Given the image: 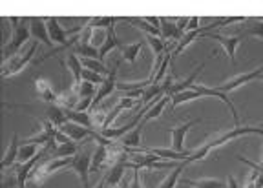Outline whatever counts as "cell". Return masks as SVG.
<instances>
[{
	"instance_id": "obj_1",
	"label": "cell",
	"mask_w": 263,
	"mask_h": 188,
	"mask_svg": "<svg viewBox=\"0 0 263 188\" xmlns=\"http://www.w3.org/2000/svg\"><path fill=\"white\" fill-rule=\"evenodd\" d=\"M251 134L261 135V137H263V128H259V126L258 128H256V126H236L234 130L225 131V134H221V135H218V137L210 139L209 143L201 144L197 150L190 152V156L186 157V159H183V164L186 166V164H190V163H196V161L205 159V157L209 156L214 148L221 146V144L229 143V141H232V139H238V137H241V135H251Z\"/></svg>"
},
{
	"instance_id": "obj_2",
	"label": "cell",
	"mask_w": 263,
	"mask_h": 188,
	"mask_svg": "<svg viewBox=\"0 0 263 188\" xmlns=\"http://www.w3.org/2000/svg\"><path fill=\"white\" fill-rule=\"evenodd\" d=\"M11 22V39L4 42V48H2V57H4V62L13 59L16 53H21L22 51V46L29 41V28L26 26V21L24 18H16V16H9L8 18Z\"/></svg>"
},
{
	"instance_id": "obj_3",
	"label": "cell",
	"mask_w": 263,
	"mask_h": 188,
	"mask_svg": "<svg viewBox=\"0 0 263 188\" xmlns=\"http://www.w3.org/2000/svg\"><path fill=\"white\" fill-rule=\"evenodd\" d=\"M37 46H39V42L33 41L31 44L26 46V48L22 49L21 53H16L13 59L6 61L4 64H2V77L8 79V77H11V75L21 73V71L24 70L26 66H28L29 62H31L33 55H35V51H37Z\"/></svg>"
},
{
	"instance_id": "obj_4",
	"label": "cell",
	"mask_w": 263,
	"mask_h": 188,
	"mask_svg": "<svg viewBox=\"0 0 263 188\" xmlns=\"http://www.w3.org/2000/svg\"><path fill=\"white\" fill-rule=\"evenodd\" d=\"M261 75H263V64L259 66V68H256V70H252V71L236 75V77H232L230 81L223 82V84H219V86H214V88H218V90L223 91V93H229V91H234V90H238V88L249 84V82L256 81V79H259Z\"/></svg>"
},
{
	"instance_id": "obj_5",
	"label": "cell",
	"mask_w": 263,
	"mask_h": 188,
	"mask_svg": "<svg viewBox=\"0 0 263 188\" xmlns=\"http://www.w3.org/2000/svg\"><path fill=\"white\" fill-rule=\"evenodd\" d=\"M203 37L212 39V41L219 42V44L225 48L229 62L230 64H234L236 62V51H238V46H239V42H241L243 35H230V37H223V35H218V33H203Z\"/></svg>"
},
{
	"instance_id": "obj_6",
	"label": "cell",
	"mask_w": 263,
	"mask_h": 188,
	"mask_svg": "<svg viewBox=\"0 0 263 188\" xmlns=\"http://www.w3.org/2000/svg\"><path fill=\"white\" fill-rule=\"evenodd\" d=\"M199 123H201V117L194 119V121H186V123L179 124V126H176V128H170V135H172V150L179 152V154H185L186 134H189L190 128H194Z\"/></svg>"
},
{
	"instance_id": "obj_7",
	"label": "cell",
	"mask_w": 263,
	"mask_h": 188,
	"mask_svg": "<svg viewBox=\"0 0 263 188\" xmlns=\"http://www.w3.org/2000/svg\"><path fill=\"white\" fill-rule=\"evenodd\" d=\"M70 168H73L75 174H79L82 188H88V174H91V156H88V152H79L73 157V163H71Z\"/></svg>"
},
{
	"instance_id": "obj_8",
	"label": "cell",
	"mask_w": 263,
	"mask_h": 188,
	"mask_svg": "<svg viewBox=\"0 0 263 188\" xmlns=\"http://www.w3.org/2000/svg\"><path fill=\"white\" fill-rule=\"evenodd\" d=\"M119 64H121V62H117V64L114 66V70L110 71V75H108V77L104 79L103 84L99 86L97 95H95V99H93V108L99 106V104L103 102V99H106L108 95H111L115 90H117V81H115V77H117V70H119Z\"/></svg>"
},
{
	"instance_id": "obj_9",
	"label": "cell",
	"mask_w": 263,
	"mask_h": 188,
	"mask_svg": "<svg viewBox=\"0 0 263 188\" xmlns=\"http://www.w3.org/2000/svg\"><path fill=\"white\" fill-rule=\"evenodd\" d=\"M29 31H31V37L37 42H42V44L49 46V48L53 46L44 18H41V16H31V18H29Z\"/></svg>"
},
{
	"instance_id": "obj_10",
	"label": "cell",
	"mask_w": 263,
	"mask_h": 188,
	"mask_svg": "<svg viewBox=\"0 0 263 188\" xmlns=\"http://www.w3.org/2000/svg\"><path fill=\"white\" fill-rule=\"evenodd\" d=\"M33 84H35V93H37L39 99H42V101L48 102V104H57L59 93L53 90L51 82L46 81V79H42V77H37Z\"/></svg>"
},
{
	"instance_id": "obj_11",
	"label": "cell",
	"mask_w": 263,
	"mask_h": 188,
	"mask_svg": "<svg viewBox=\"0 0 263 188\" xmlns=\"http://www.w3.org/2000/svg\"><path fill=\"white\" fill-rule=\"evenodd\" d=\"M137 104H139V101H136V99H130V97L119 99V102H117V104H115V106L106 114V119H104V123H103V126H101V130H106V128H110V124L114 123L115 119L119 117L121 111L132 110V108L137 106Z\"/></svg>"
},
{
	"instance_id": "obj_12",
	"label": "cell",
	"mask_w": 263,
	"mask_h": 188,
	"mask_svg": "<svg viewBox=\"0 0 263 188\" xmlns=\"http://www.w3.org/2000/svg\"><path fill=\"white\" fill-rule=\"evenodd\" d=\"M59 130L64 131V134L68 135L71 141H75V143H79V141H82V139H86L88 135H90V137H93V135L97 134L95 130L84 128V126H81V124H77V123H71V121H68V123H64L62 126H59Z\"/></svg>"
},
{
	"instance_id": "obj_13",
	"label": "cell",
	"mask_w": 263,
	"mask_h": 188,
	"mask_svg": "<svg viewBox=\"0 0 263 188\" xmlns=\"http://www.w3.org/2000/svg\"><path fill=\"white\" fill-rule=\"evenodd\" d=\"M18 150H21V146H18V137L13 135L11 141H9V144H8V150H6V154H4V159H2V163H0V168H2L4 172L9 166H15L16 159H18Z\"/></svg>"
},
{
	"instance_id": "obj_14",
	"label": "cell",
	"mask_w": 263,
	"mask_h": 188,
	"mask_svg": "<svg viewBox=\"0 0 263 188\" xmlns=\"http://www.w3.org/2000/svg\"><path fill=\"white\" fill-rule=\"evenodd\" d=\"M66 68L71 71V75H73V88L77 90V88L81 86L82 71H84V68H82V64H81V57H77L75 53H70L68 57H66Z\"/></svg>"
},
{
	"instance_id": "obj_15",
	"label": "cell",
	"mask_w": 263,
	"mask_h": 188,
	"mask_svg": "<svg viewBox=\"0 0 263 188\" xmlns=\"http://www.w3.org/2000/svg\"><path fill=\"white\" fill-rule=\"evenodd\" d=\"M123 42H121V39L117 37V33H115V26L111 24L110 28H106V41H104L103 48L99 49V53H101V59L106 57L108 53H110L111 49L115 48H123Z\"/></svg>"
},
{
	"instance_id": "obj_16",
	"label": "cell",
	"mask_w": 263,
	"mask_h": 188,
	"mask_svg": "<svg viewBox=\"0 0 263 188\" xmlns=\"http://www.w3.org/2000/svg\"><path fill=\"white\" fill-rule=\"evenodd\" d=\"M205 68V64H199L196 68V70L192 71V75L190 77H186L185 81H179V82H176L172 88L168 90V93L166 95H170V97H174L176 93H181V91H186V90H192V86H194V81L197 79V75H199V71Z\"/></svg>"
},
{
	"instance_id": "obj_17",
	"label": "cell",
	"mask_w": 263,
	"mask_h": 188,
	"mask_svg": "<svg viewBox=\"0 0 263 188\" xmlns=\"http://www.w3.org/2000/svg\"><path fill=\"white\" fill-rule=\"evenodd\" d=\"M108 166V146L104 144H97L93 156H91V168L90 172H99L101 168Z\"/></svg>"
},
{
	"instance_id": "obj_18",
	"label": "cell",
	"mask_w": 263,
	"mask_h": 188,
	"mask_svg": "<svg viewBox=\"0 0 263 188\" xmlns=\"http://www.w3.org/2000/svg\"><path fill=\"white\" fill-rule=\"evenodd\" d=\"M64 114H66V119H68V121H71V123H77V124H81V126L93 130V119H91L90 111L66 110V108H64Z\"/></svg>"
},
{
	"instance_id": "obj_19",
	"label": "cell",
	"mask_w": 263,
	"mask_h": 188,
	"mask_svg": "<svg viewBox=\"0 0 263 188\" xmlns=\"http://www.w3.org/2000/svg\"><path fill=\"white\" fill-rule=\"evenodd\" d=\"M161 37L164 41H168V39H176L177 42L183 39V33L177 29L176 21H170V18H161Z\"/></svg>"
},
{
	"instance_id": "obj_20",
	"label": "cell",
	"mask_w": 263,
	"mask_h": 188,
	"mask_svg": "<svg viewBox=\"0 0 263 188\" xmlns=\"http://www.w3.org/2000/svg\"><path fill=\"white\" fill-rule=\"evenodd\" d=\"M143 123L137 124V128H134L132 131H128L126 135H124L123 139H119V143L123 144V146L130 148V150H136V148L141 146V134H143Z\"/></svg>"
},
{
	"instance_id": "obj_21",
	"label": "cell",
	"mask_w": 263,
	"mask_h": 188,
	"mask_svg": "<svg viewBox=\"0 0 263 188\" xmlns=\"http://www.w3.org/2000/svg\"><path fill=\"white\" fill-rule=\"evenodd\" d=\"M197 37H203V28L196 29V31H186L185 35H183V39H181V41L177 42V46H176V49H174L172 57H177V55L183 53V51H185V49L189 48V46L192 44V42H196Z\"/></svg>"
},
{
	"instance_id": "obj_22",
	"label": "cell",
	"mask_w": 263,
	"mask_h": 188,
	"mask_svg": "<svg viewBox=\"0 0 263 188\" xmlns=\"http://www.w3.org/2000/svg\"><path fill=\"white\" fill-rule=\"evenodd\" d=\"M77 101H81V99H79L77 90H75V88H71V90H66V91H62V93H59L57 104L61 108H66V110H75V108H77V104H79Z\"/></svg>"
},
{
	"instance_id": "obj_23",
	"label": "cell",
	"mask_w": 263,
	"mask_h": 188,
	"mask_svg": "<svg viewBox=\"0 0 263 188\" xmlns=\"http://www.w3.org/2000/svg\"><path fill=\"white\" fill-rule=\"evenodd\" d=\"M168 101H172V97H170V95H163V97L157 99L156 104H154V106L150 108V110H148L146 114H144V117H143V121H141V123L146 124L148 121H154V119L159 117L161 111L164 110V106H166V102H168Z\"/></svg>"
},
{
	"instance_id": "obj_24",
	"label": "cell",
	"mask_w": 263,
	"mask_h": 188,
	"mask_svg": "<svg viewBox=\"0 0 263 188\" xmlns=\"http://www.w3.org/2000/svg\"><path fill=\"white\" fill-rule=\"evenodd\" d=\"M245 21L247 18H243V16H221V18H216L212 24L205 26V28H203V33H212L214 29H221L230 24H238V22H245Z\"/></svg>"
},
{
	"instance_id": "obj_25",
	"label": "cell",
	"mask_w": 263,
	"mask_h": 188,
	"mask_svg": "<svg viewBox=\"0 0 263 188\" xmlns=\"http://www.w3.org/2000/svg\"><path fill=\"white\" fill-rule=\"evenodd\" d=\"M141 49H143V42H136V44H126L121 48V57L124 62H130L132 66L136 64L137 57H139Z\"/></svg>"
},
{
	"instance_id": "obj_26",
	"label": "cell",
	"mask_w": 263,
	"mask_h": 188,
	"mask_svg": "<svg viewBox=\"0 0 263 188\" xmlns=\"http://www.w3.org/2000/svg\"><path fill=\"white\" fill-rule=\"evenodd\" d=\"M46 115L55 126H62L64 123H68V119H66V114H64V108H61L59 104H48L46 108Z\"/></svg>"
},
{
	"instance_id": "obj_27",
	"label": "cell",
	"mask_w": 263,
	"mask_h": 188,
	"mask_svg": "<svg viewBox=\"0 0 263 188\" xmlns=\"http://www.w3.org/2000/svg\"><path fill=\"white\" fill-rule=\"evenodd\" d=\"M77 154H79L77 144H75V141H71V143H66V144H57V148H55L53 154H51V159H64V157H75Z\"/></svg>"
},
{
	"instance_id": "obj_28",
	"label": "cell",
	"mask_w": 263,
	"mask_h": 188,
	"mask_svg": "<svg viewBox=\"0 0 263 188\" xmlns=\"http://www.w3.org/2000/svg\"><path fill=\"white\" fill-rule=\"evenodd\" d=\"M181 184L190 188H227L219 179H183Z\"/></svg>"
},
{
	"instance_id": "obj_29",
	"label": "cell",
	"mask_w": 263,
	"mask_h": 188,
	"mask_svg": "<svg viewBox=\"0 0 263 188\" xmlns=\"http://www.w3.org/2000/svg\"><path fill=\"white\" fill-rule=\"evenodd\" d=\"M71 53H75L81 59H99V61H101L99 49L90 44H81V42H77V44L73 46V51H71Z\"/></svg>"
},
{
	"instance_id": "obj_30",
	"label": "cell",
	"mask_w": 263,
	"mask_h": 188,
	"mask_svg": "<svg viewBox=\"0 0 263 188\" xmlns=\"http://www.w3.org/2000/svg\"><path fill=\"white\" fill-rule=\"evenodd\" d=\"M183 170H185V164H183V161H181V163H177V166H174L172 172L161 181L159 188H176L177 181H179V174L183 172Z\"/></svg>"
},
{
	"instance_id": "obj_31",
	"label": "cell",
	"mask_w": 263,
	"mask_h": 188,
	"mask_svg": "<svg viewBox=\"0 0 263 188\" xmlns=\"http://www.w3.org/2000/svg\"><path fill=\"white\" fill-rule=\"evenodd\" d=\"M243 37H259L263 39V18H252L247 24L245 31L241 33Z\"/></svg>"
},
{
	"instance_id": "obj_32",
	"label": "cell",
	"mask_w": 263,
	"mask_h": 188,
	"mask_svg": "<svg viewBox=\"0 0 263 188\" xmlns=\"http://www.w3.org/2000/svg\"><path fill=\"white\" fill-rule=\"evenodd\" d=\"M201 91L197 90H186V91H181V93H176L172 97V104L174 108L179 106V104H183V102H189V101H196V99H201Z\"/></svg>"
},
{
	"instance_id": "obj_33",
	"label": "cell",
	"mask_w": 263,
	"mask_h": 188,
	"mask_svg": "<svg viewBox=\"0 0 263 188\" xmlns=\"http://www.w3.org/2000/svg\"><path fill=\"white\" fill-rule=\"evenodd\" d=\"M126 22H130V24H134L136 28H139L141 31H144L146 35H156V37H161V31L159 29H156L154 26H150L146 22V18H124Z\"/></svg>"
},
{
	"instance_id": "obj_34",
	"label": "cell",
	"mask_w": 263,
	"mask_h": 188,
	"mask_svg": "<svg viewBox=\"0 0 263 188\" xmlns=\"http://www.w3.org/2000/svg\"><path fill=\"white\" fill-rule=\"evenodd\" d=\"M35 156H37V146H35V144H22L21 150H18V159H16V164L28 163V161H31Z\"/></svg>"
},
{
	"instance_id": "obj_35",
	"label": "cell",
	"mask_w": 263,
	"mask_h": 188,
	"mask_svg": "<svg viewBox=\"0 0 263 188\" xmlns=\"http://www.w3.org/2000/svg\"><path fill=\"white\" fill-rule=\"evenodd\" d=\"M146 42H148V46L152 48V51H154V55L156 57H159V55H164L166 51V44H164V39L163 37H156V35H146Z\"/></svg>"
},
{
	"instance_id": "obj_36",
	"label": "cell",
	"mask_w": 263,
	"mask_h": 188,
	"mask_svg": "<svg viewBox=\"0 0 263 188\" xmlns=\"http://www.w3.org/2000/svg\"><path fill=\"white\" fill-rule=\"evenodd\" d=\"M97 90H99V86H95V84H91V82L82 81L81 86L77 88L79 99H95V95H97Z\"/></svg>"
},
{
	"instance_id": "obj_37",
	"label": "cell",
	"mask_w": 263,
	"mask_h": 188,
	"mask_svg": "<svg viewBox=\"0 0 263 188\" xmlns=\"http://www.w3.org/2000/svg\"><path fill=\"white\" fill-rule=\"evenodd\" d=\"M170 61H172V53H170V51H166V55H164L163 64H161L159 71H157V75H156V79H154V81H152V84H161V79H163L164 75H166V70H168Z\"/></svg>"
},
{
	"instance_id": "obj_38",
	"label": "cell",
	"mask_w": 263,
	"mask_h": 188,
	"mask_svg": "<svg viewBox=\"0 0 263 188\" xmlns=\"http://www.w3.org/2000/svg\"><path fill=\"white\" fill-rule=\"evenodd\" d=\"M104 79H106V77H103V75L95 73V71H90V70H84V71H82V81L91 82V84H95V86H99V84H103Z\"/></svg>"
},
{
	"instance_id": "obj_39",
	"label": "cell",
	"mask_w": 263,
	"mask_h": 188,
	"mask_svg": "<svg viewBox=\"0 0 263 188\" xmlns=\"http://www.w3.org/2000/svg\"><path fill=\"white\" fill-rule=\"evenodd\" d=\"M238 159L241 161L243 164H247L249 168H252V170H256V172H259L263 176V164H258V163H252L251 159H247V157H243V156H238Z\"/></svg>"
},
{
	"instance_id": "obj_40",
	"label": "cell",
	"mask_w": 263,
	"mask_h": 188,
	"mask_svg": "<svg viewBox=\"0 0 263 188\" xmlns=\"http://www.w3.org/2000/svg\"><path fill=\"white\" fill-rule=\"evenodd\" d=\"M55 143H57V144H66V143H71V139L64 134V131L57 130V134H55Z\"/></svg>"
},
{
	"instance_id": "obj_41",
	"label": "cell",
	"mask_w": 263,
	"mask_h": 188,
	"mask_svg": "<svg viewBox=\"0 0 263 188\" xmlns=\"http://www.w3.org/2000/svg\"><path fill=\"white\" fill-rule=\"evenodd\" d=\"M196 29H199V16H192L189 21V29L186 31H196Z\"/></svg>"
},
{
	"instance_id": "obj_42",
	"label": "cell",
	"mask_w": 263,
	"mask_h": 188,
	"mask_svg": "<svg viewBox=\"0 0 263 188\" xmlns=\"http://www.w3.org/2000/svg\"><path fill=\"white\" fill-rule=\"evenodd\" d=\"M227 188H238V183L232 176H227Z\"/></svg>"
},
{
	"instance_id": "obj_43",
	"label": "cell",
	"mask_w": 263,
	"mask_h": 188,
	"mask_svg": "<svg viewBox=\"0 0 263 188\" xmlns=\"http://www.w3.org/2000/svg\"><path fill=\"white\" fill-rule=\"evenodd\" d=\"M114 188H128V184H126V181H121V183L119 184H117V186H114Z\"/></svg>"
},
{
	"instance_id": "obj_44",
	"label": "cell",
	"mask_w": 263,
	"mask_h": 188,
	"mask_svg": "<svg viewBox=\"0 0 263 188\" xmlns=\"http://www.w3.org/2000/svg\"><path fill=\"white\" fill-rule=\"evenodd\" d=\"M259 164H263V154H261V159H259Z\"/></svg>"
},
{
	"instance_id": "obj_45",
	"label": "cell",
	"mask_w": 263,
	"mask_h": 188,
	"mask_svg": "<svg viewBox=\"0 0 263 188\" xmlns=\"http://www.w3.org/2000/svg\"><path fill=\"white\" fill-rule=\"evenodd\" d=\"M258 81H261V82H263V75H261V77H259V79H258Z\"/></svg>"
},
{
	"instance_id": "obj_46",
	"label": "cell",
	"mask_w": 263,
	"mask_h": 188,
	"mask_svg": "<svg viewBox=\"0 0 263 188\" xmlns=\"http://www.w3.org/2000/svg\"><path fill=\"white\" fill-rule=\"evenodd\" d=\"M259 128H263V121H261V123H259Z\"/></svg>"
}]
</instances>
